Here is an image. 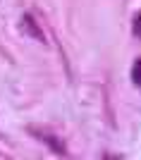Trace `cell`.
Masks as SVG:
<instances>
[{
    "instance_id": "6da1fadb",
    "label": "cell",
    "mask_w": 141,
    "mask_h": 160,
    "mask_svg": "<svg viewBox=\"0 0 141 160\" xmlns=\"http://www.w3.org/2000/svg\"><path fill=\"white\" fill-rule=\"evenodd\" d=\"M31 134H36L38 139H43V141L48 143V146H50V148L55 151V153H60V155H65V153H67L65 143H62V141L58 139V136H53V134H46V132H36V129H31Z\"/></svg>"
},
{
    "instance_id": "7a4b0ae2",
    "label": "cell",
    "mask_w": 141,
    "mask_h": 160,
    "mask_svg": "<svg viewBox=\"0 0 141 160\" xmlns=\"http://www.w3.org/2000/svg\"><path fill=\"white\" fill-rule=\"evenodd\" d=\"M22 31H27L29 36L36 38V41H43V33H41V29L36 27V22H34L31 14H24V17H22Z\"/></svg>"
},
{
    "instance_id": "3957f363",
    "label": "cell",
    "mask_w": 141,
    "mask_h": 160,
    "mask_svg": "<svg viewBox=\"0 0 141 160\" xmlns=\"http://www.w3.org/2000/svg\"><path fill=\"white\" fill-rule=\"evenodd\" d=\"M132 81H134V86L141 88V58H136L132 65Z\"/></svg>"
},
{
    "instance_id": "277c9868",
    "label": "cell",
    "mask_w": 141,
    "mask_h": 160,
    "mask_svg": "<svg viewBox=\"0 0 141 160\" xmlns=\"http://www.w3.org/2000/svg\"><path fill=\"white\" fill-rule=\"evenodd\" d=\"M132 29H134V36H139V38H141V12H136V14H134Z\"/></svg>"
}]
</instances>
